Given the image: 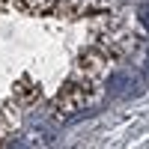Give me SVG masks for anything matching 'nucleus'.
Masks as SVG:
<instances>
[{
    "mask_svg": "<svg viewBox=\"0 0 149 149\" xmlns=\"http://www.w3.org/2000/svg\"><path fill=\"white\" fill-rule=\"evenodd\" d=\"M15 95H18L21 104H33V102H39V86L24 78V81H18V86H15Z\"/></svg>",
    "mask_w": 149,
    "mask_h": 149,
    "instance_id": "7ed1b4c3",
    "label": "nucleus"
},
{
    "mask_svg": "<svg viewBox=\"0 0 149 149\" xmlns=\"http://www.w3.org/2000/svg\"><path fill=\"white\" fill-rule=\"evenodd\" d=\"M95 95H98V81L84 78V74H74V78L66 81V86L57 95V113L69 116L74 110H84V107H90L95 102Z\"/></svg>",
    "mask_w": 149,
    "mask_h": 149,
    "instance_id": "f257e3e1",
    "label": "nucleus"
},
{
    "mask_svg": "<svg viewBox=\"0 0 149 149\" xmlns=\"http://www.w3.org/2000/svg\"><path fill=\"white\" fill-rule=\"evenodd\" d=\"M137 18H140V24H143V27L149 30V3H143V6L137 9Z\"/></svg>",
    "mask_w": 149,
    "mask_h": 149,
    "instance_id": "39448f33",
    "label": "nucleus"
},
{
    "mask_svg": "<svg viewBox=\"0 0 149 149\" xmlns=\"http://www.w3.org/2000/svg\"><path fill=\"white\" fill-rule=\"evenodd\" d=\"M15 125H18V102L0 104V137H3L6 131H12Z\"/></svg>",
    "mask_w": 149,
    "mask_h": 149,
    "instance_id": "f03ea898",
    "label": "nucleus"
},
{
    "mask_svg": "<svg viewBox=\"0 0 149 149\" xmlns=\"http://www.w3.org/2000/svg\"><path fill=\"white\" fill-rule=\"evenodd\" d=\"M128 84H131V74H113V78L107 81V93L110 95H122L128 90Z\"/></svg>",
    "mask_w": 149,
    "mask_h": 149,
    "instance_id": "20e7f679",
    "label": "nucleus"
},
{
    "mask_svg": "<svg viewBox=\"0 0 149 149\" xmlns=\"http://www.w3.org/2000/svg\"><path fill=\"white\" fill-rule=\"evenodd\" d=\"M12 149H27V146H24V143H15V146H12Z\"/></svg>",
    "mask_w": 149,
    "mask_h": 149,
    "instance_id": "423d86ee",
    "label": "nucleus"
}]
</instances>
